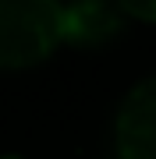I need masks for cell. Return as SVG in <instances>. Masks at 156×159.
Wrapping results in <instances>:
<instances>
[{
  "mask_svg": "<svg viewBox=\"0 0 156 159\" xmlns=\"http://www.w3.org/2000/svg\"><path fill=\"white\" fill-rule=\"evenodd\" d=\"M114 145L121 159H156V74L131 85L121 99L114 117Z\"/></svg>",
  "mask_w": 156,
  "mask_h": 159,
  "instance_id": "cell-2",
  "label": "cell"
},
{
  "mask_svg": "<svg viewBox=\"0 0 156 159\" xmlns=\"http://www.w3.org/2000/svg\"><path fill=\"white\" fill-rule=\"evenodd\" d=\"M121 11L128 18H145V21H156V4H121Z\"/></svg>",
  "mask_w": 156,
  "mask_h": 159,
  "instance_id": "cell-4",
  "label": "cell"
},
{
  "mask_svg": "<svg viewBox=\"0 0 156 159\" xmlns=\"http://www.w3.org/2000/svg\"><path fill=\"white\" fill-rule=\"evenodd\" d=\"M4 159H21V156H4Z\"/></svg>",
  "mask_w": 156,
  "mask_h": 159,
  "instance_id": "cell-5",
  "label": "cell"
},
{
  "mask_svg": "<svg viewBox=\"0 0 156 159\" xmlns=\"http://www.w3.org/2000/svg\"><path fill=\"white\" fill-rule=\"evenodd\" d=\"M121 4H71L60 7V35L75 46H99L124 29Z\"/></svg>",
  "mask_w": 156,
  "mask_h": 159,
  "instance_id": "cell-3",
  "label": "cell"
},
{
  "mask_svg": "<svg viewBox=\"0 0 156 159\" xmlns=\"http://www.w3.org/2000/svg\"><path fill=\"white\" fill-rule=\"evenodd\" d=\"M60 35V7L50 0H0V67L46 60Z\"/></svg>",
  "mask_w": 156,
  "mask_h": 159,
  "instance_id": "cell-1",
  "label": "cell"
}]
</instances>
